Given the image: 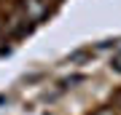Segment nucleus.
Segmentation results:
<instances>
[{
  "mask_svg": "<svg viewBox=\"0 0 121 115\" xmlns=\"http://www.w3.org/2000/svg\"><path fill=\"white\" fill-rule=\"evenodd\" d=\"M19 11L27 16V21H40L46 16V11H48V3L46 0H22Z\"/></svg>",
  "mask_w": 121,
  "mask_h": 115,
  "instance_id": "f257e3e1",
  "label": "nucleus"
},
{
  "mask_svg": "<svg viewBox=\"0 0 121 115\" xmlns=\"http://www.w3.org/2000/svg\"><path fill=\"white\" fill-rule=\"evenodd\" d=\"M97 115H118V107H102Z\"/></svg>",
  "mask_w": 121,
  "mask_h": 115,
  "instance_id": "f03ea898",
  "label": "nucleus"
},
{
  "mask_svg": "<svg viewBox=\"0 0 121 115\" xmlns=\"http://www.w3.org/2000/svg\"><path fill=\"white\" fill-rule=\"evenodd\" d=\"M116 107H118V110H121V94L116 96Z\"/></svg>",
  "mask_w": 121,
  "mask_h": 115,
  "instance_id": "7ed1b4c3",
  "label": "nucleus"
}]
</instances>
